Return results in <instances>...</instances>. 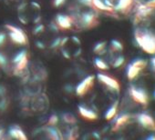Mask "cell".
<instances>
[{
  "instance_id": "6da1fadb",
  "label": "cell",
  "mask_w": 155,
  "mask_h": 140,
  "mask_svg": "<svg viewBox=\"0 0 155 140\" xmlns=\"http://www.w3.org/2000/svg\"><path fill=\"white\" fill-rule=\"evenodd\" d=\"M27 34L18 27L5 24L0 27V77L21 78L29 65Z\"/></svg>"
},
{
  "instance_id": "7a4b0ae2",
  "label": "cell",
  "mask_w": 155,
  "mask_h": 140,
  "mask_svg": "<svg viewBox=\"0 0 155 140\" xmlns=\"http://www.w3.org/2000/svg\"><path fill=\"white\" fill-rule=\"evenodd\" d=\"M64 7L67 8L66 11L58 13L55 18L60 30L86 31L100 23L93 0H68Z\"/></svg>"
},
{
  "instance_id": "3957f363",
  "label": "cell",
  "mask_w": 155,
  "mask_h": 140,
  "mask_svg": "<svg viewBox=\"0 0 155 140\" xmlns=\"http://www.w3.org/2000/svg\"><path fill=\"white\" fill-rule=\"evenodd\" d=\"M48 78L46 67L39 62H29L26 73L21 78L22 81V95L33 96L44 91L45 84Z\"/></svg>"
},
{
  "instance_id": "277c9868",
  "label": "cell",
  "mask_w": 155,
  "mask_h": 140,
  "mask_svg": "<svg viewBox=\"0 0 155 140\" xmlns=\"http://www.w3.org/2000/svg\"><path fill=\"white\" fill-rule=\"evenodd\" d=\"M60 28L56 23H38L34 26L32 37L35 46L40 50H55L58 49L62 37L60 36Z\"/></svg>"
},
{
  "instance_id": "5b68a950",
  "label": "cell",
  "mask_w": 155,
  "mask_h": 140,
  "mask_svg": "<svg viewBox=\"0 0 155 140\" xmlns=\"http://www.w3.org/2000/svg\"><path fill=\"white\" fill-rule=\"evenodd\" d=\"M53 125L60 133L62 140L77 139L80 136V126L75 116L70 113H61L52 115L48 121Z\"/></svg>"
},
{
  "instance_id": "8992f818",
  "label": "cell",
  "mask_w": 155,
  "mask_h": 140,
  "mask_svg": "<svg viewBox=\"0 0 155 140\" xmlns=\"http://www.w3.org/2000/svg\"><path fill=\"white\" fill-rule=\"evenodd\" d=\"M17 16L21 24L25 26H35L41 21V5L33 0H24L18 6Z\"/></svg>"
},
{
  "instance_id": "52a82bcc",
  "label": "cell",
  "mask_w": 155,
  "mask_h": 140,
  "mask_svg": "<svg viewBox=\"0 0 155 140\" xmlns=\"http://www.w3.org/2000/svg\"><path fill=\"white\" fill-rule=\"evenodd\" d=\"M21 98L24 110L28 111L30 114H45L49 108V99L45 92L28 97L21 96Z\"/></svg>"
},
{
  "instance_id": "ba28073f",
  "label": "cell",
  "mask_w": 155,
  "mask_h": 140,
  "mask_svg": "<svg viewBox=\"0 0 155 140\" xmlns=\"http://www.w3.org/2000/svg\"><path fill=\"white\" fill-rule=\"evenodd\" d=\"M58 50L65 59L75 60L82 53V42L76 36L64 37L61 38Z\"/></svg>"
},
{
  "instance_id": "9c48e42d",
  "label": "cell",
  "mask_w": 155,
  "mask_h": 140,
  "mask_svg": "<svg viewBox=\"0 0 155 140\" xmlns=\"http://www.w3.org/2000/svg\"><path fill=\"white\" fill-rule=\"evenodd\" d=\"M134 38L145 53L155 55V32L146 28H137L134 31Z\"/></svg>"
},
{
  "instance_id": "30bf717a",
  "label": "cell",
  "mask_w": 155,
  "mask_h": 140,
  "mask_svg": "<svg viewBox=\"0 0 155 140\" xmlns=\"http://www.w3.org/2000/svg\"><path fill=\"white\" fill-rule=\"evenodd\" d=\"M33 137L38 139H54L62 140L61 135L58 130L50 123L47 122L45 125L38 127L33 132Z\"/></svg>"
},
{
  "instance_id": "8fae6325",
  "label": "cell",
  "mask_w": 155,
  "mask_h": 140,
  "mask_svg": "<svg viewBox=\"0 0 155 140\" xmlns=\"http://www.w3.org/2000/svg\"><path fill=\"white\" fill-rule=\"evenodd\" d=\"M147 61L145 59L138 58L131 61L127 66V78L129 80H133L139 76V74L147 66Z\"/></svg>"
},
{
  "instance_id": "7c38bea8",
  "label": "cell",
  "mask_w": 155,
  "mask_h": 140,
  "mask_svg": "<svg viewBox=\"0 0 155 140\" xmlns=\"http://www.w3.org/2000/svg\"><path fill=\"white\" fill-rule=\"evenodd\" d=\"M130 95L132 100L140 105L146 106L149 103V96L147 92L140 88H137L135 86H130Z\"/></svg>"
},
{
  "instance_id": "4fadbf2b",
  "label": "cell",
  "mask_w": 155,
  "mask_h": 140,
  "mask_svg": "<svg viewBox=\"0 0 155 140\" xmlns=\"http://www.w3.org/2000/svg\"><path fill=\"white\" fill-rule=\"evenodd\" d=\"M154 11H155V9L149 7L146 3L139 4L137 6V8H136V13H135V16H134L135 21L140 22V20L149 18L150 16L152 15V13Z\"/></svg>"
},
{
  "instance_id": "5bb4252c",
  "label": "cell",
  "mask_w": 155,
  "mask_h": 140,
  "mask_svg": "<svg viewBox=\"0 0 155 140\" xmlns=\"http://www.w3.org/2000/svg\"><path fill=\"white\" fill-rule=\"evenodd\" d=\"M96 77L101 83L106 85L108 88H111L112 90L116 91L117 93H120V83L117 79H115L114 78H112L109 75L102 74V73H99L98 75H96Z\"/></svg>"
},
{
  "instance_id": "9a60e30c",
  "label": "cell",
  "mask_w": 155,
  "mask_h": 140,
  "mask_svg": "<svg viewBox=\"0 0 155 140\" xmlns=\"http://www.w3.org/2000/svg\"><path fill=\"white\" fill-rule=\"evenodd\" d=\"M138 123L145 129L155 132V120L147 113H140L137 116Z\"/></svg>"
},
{
  "instance_id": "2e32d148",
  "label": "cell",
  "mask_w": 155,
  "mask_h": 140,
  "mask_svg": "<svg viewBox=\"0 0 155 140\" xmlns=\"http://www.w3.org/2000/svg\"><path fill=\"white\" fill-rule=\"evenodd\" d=\"M130 114L123 113V114L120 115L113 121L111 130L112 131H119L120 128L125 126V125H127L130 122Z\"/></svg>"
},
{
  "instance_id": "e0dca14e",
  "label": "cell",
  "mask_w": 155,
  "mask_h": 140,
  "mask_svg": "<svg viewBox=\"0 0 155 140\" xmlns=\"http://www.w3.org/2000/svg\"><path fill=\"white\" fill-rule=\"evenodd\" d=\"M133 5V0H117L114 6V12L127 14Z\"/></svg>"
},
{
  "instance_id": "ac0fdd59",
  "label": "cell",
  "mask_w": 155,
  "mask_h": 140,
  "mask_svg": "<svg viewBox=\"0 0 155 140\" xmlns=\"http://www.w3.org/2000/svg\"><path fill=\"white\" fill-rule=\"evenodd\" d=\"M8 137L14 138V139H28V136L26 135V133L19 126H12L8 130Z\"/></svg>"
},
{
  "instance_id": "d6986e66",
  "label": "cell",
  "mask_w": 155,
  "mask_h": 140,
  "mask_svg": "<svg viewBox=\"0 0 155 140\" xmlns=\"http://www.w3.org/2000/svg\"><path fill=\"white\" fill-rule=\"evenodd\" d=\"M8 103H9L8 92L2 84H0V112H3L4 110L7 109Z\"/></svg>"
},
{
  "instance_id": "ffe728a7",
  "label": "cell",
  "mask_w": 155,
  "mask_h": 140,
  "mask_svg": "<svg viewBox=\"0 0 155 140\" xmlns=\"http://www.w3.org/2000/svg\"><path fill=\"white\" fill-rule=\"evenodd\" d=\"M118 107H119V100H115V101L110 105V107L107 109V111L105 112L103 117H104L106 120H108V121L113 119V118L116 116L117 113H118Z\"/></svg>"
},
{
  "instance_id": "44dd1931",
  "label": "cell",
  "mask_w": 155,
  "mask_h": 140,
  "mask_svg": "<svg viewBox=\"0 0 155 140\" xmlns=\"http://www.w3.org/2000/svg\"><path fill=\"white\" fill-rule=\"evenodd\" d=\"M109 44L111 46V48L114 49L115 51L120 52V53H121L123 51V45L120 41H119L117 39H112V40H110V42Z\"/></svg>"
},
{
  "instance_id": "7402d4cb",
  "label": "cell",
  "mask_w": 155,
  "mask_h": 140,
  "mask_svg": "<svg viewBox=\"0 0 155 140\" xmlns=\"http://www.w3.org/2000/svg\"><path fill=\"white\" fill-rule=\"evenodd\" d=\"M68 0H53V5L55 8H61L65 6V4L67 3Z\"/></svg>"
},
{
  "instance_id": "603a6c76",
  "label": "cell",
  "mask_w": 155,
  "mask_h": 140,
  "mask_svg": "<svg viewBox=\"0 0 155 140\" xmlns=\"http://www.w3.org/2000/svg\"><path fill=\"white\" fill-rule=\"evenodd\" d=\"M145 3H146L149 7H150V8H152L155 9V0H148V1H146Z\"/></svg>"
},
{
  "instance_id": "cb8c5ba5",
  "label": "cell",
  "mask_w": 155,
  "mask_h": 140,
  "mask_svg": "<svg viewBox=\"0 0 155 140\" xmlns=\"http://www.w3.org/2000/svg\"><path fill=\"white\" fill-rule=\"evenodd\" d=\"M5 135H6V133L4 131V129L2 127H0V138H4Z\"/></svg>"
},
{
  "instance_id": "d4e9b609",
  "label": "cell",
  "mask_w": 155,
  "mask_h": 140,
  "mask_svg": "<svg viewBox=\"0 0 155 140\" xmlns=\"http://www.w3.org/2000/svg\"><path fill=\"white\" fill-rule=\"evenodd\" d=\"M150 63H151V65H152L153 69L155 70V56L151 58V60H150Z\"/></svg>"
},
{
  "instance_id": "484cf974",
  "label": "cell",
  "mask_w": 155,
  "mask_h": 140,
  "mask_svg": "<svg viewBox=\"0 0 155 140\" xmlns=\"http://www.w3.org/2000/svg\"><path fill=\"white\" fill-rule=\"evenodd\" d=\"M148 140H155V135H150L148 138Z\"/></svg>"
},
{
  "instance_id": "4316f807",
  "label": "cell",
  "mask_w": 155,
  "mask_h": 140,
  "mask_svg": "<svg viewBox=\"0 0 155 140\" xmlns=\"http://www.w3.org/2000/svg\"><path fill=\"white\" fill-rule=\"evenodd\" d=\"M11 1H13V2H22V1H24V0H11Z\"/></svg>"
},
{
  "instance_id": "83f0119b",
  "label": "cell",
  "mask_w": 155,
  "mask_h": 140,
  "mask_svg": "<svg viewBox=\"0 0 155 140\" xmlns=\"http://www.w3.org/2000/svg\"><path fill=\"white\" fill-rule=\"evenodd\" d=\"M154 98H155V92H154Z\"/></svg>"
}]
</instances>
